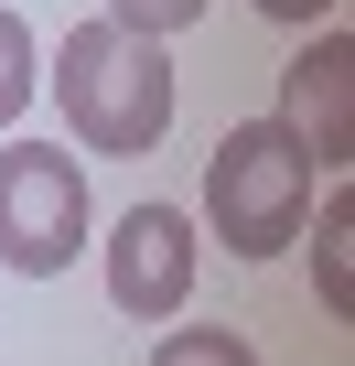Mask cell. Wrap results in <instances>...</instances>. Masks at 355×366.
Here are the masks:
<instances>
[{"label": "cell", "instance_id": "cell-1", "mask_svg": "<svg viewBox=\"0 0 355 366\" xmlns=\"http://www.w3.org/2000/svg\"><path fill=\"white\" fill-rule=\"evenodd\" d=\"M172 97H184V76H172L161 33H129V22L97 11V22H76V33L54 44V108H65V129H76L86 151H108V162L161 151Z\"/></svg>", "mask_w": 355, "mask_h": 366}, {"label": "cell", "instance_id": "cell-2", "mask_svg": "<svg viewBox=\"0 0 355 366\" xmlns=\"http://www.w3.org/2000/svg\"><path fill=\"white\" fill-rule=\"evenodd\" d=\"M312 216V162L280 119H237L205 151V227L226 237V259H291Z\"/></svg>", "mask_w": 355, "mask_h": 366}, {"label": "cell", "instance_id": "cell-5", "mask_svg": "<svg viewBox=\"0 0 355 366\" xmlns=\"http://www.w3.org/2000/svg\"><path fill=\"white\" fill-rule=\"evenodd\" d=\"M312 172H344L355 162V33H312L291 65H280V108H269Z\"/></svg>", "mask_w": 355, "mask_h": 366}, {"label": "cell", "instance_id": "cell-4", "mask_svg": "<svg viewBox=\"0 0 355 366\" xmlns=\"http://www.w3.org/2000/svg\"><path fill=\"white\" fill-rule=\"evenodd\" d=\"M194 269H205V248H194V216L184 205H129L108 227V302L129 323H172L194 302Z\"/></svg>", "mask_w": 355, "mask_h": 366}, {"label": "cell", "instance_id": "cell-8", "mask_svg": "<svg viewBox=\"0 0 355 366\" xmlns=\"http://www.w3.org/2000/svg\"><path fill=\"white\" fill-rule=\"evenodd\" d=\"M33 86H44V65H33V33H22V11H11V0H0V129H22Z\"/></svg>", "mask_w": 355, "mask_h": 366}, {"label": "cell", "instance_id": "cell-3", "mask_svg": "<svg viewBox=\"0 0 355 366\" xmlns=\"http://www.w3.org/2000/svg\"><path fill=\"white\" fill-rule=\"evenodd\" d=\"M97 205H86V162L54 140H0V259L22 280H54L86 248Z\"/></svg>", "mask_w": 355, "mask_h": 366}, {"label": "cell", "instance_id": "cell-9", "mask_svg": "<svg viewBox=\"0 0 355 366\" xmlns=\"http://www.w3.org/2000/svg\"><path fill=\"white\" fill-rule=\"evenodd\" d=\"M108 22H129V33H184V22H205V0H108Z\"/></svg>", "mask_w": 355, "mask_h": 366}, {"label": "cell", "instance_id": "cell-6", "mask_svg": "<svg viewBox=\"0 0 355 366\" xmlns=\"http://www.w3.org/2000/svg\"><path fill=\"white\" fill-rule=\"evenodd\" d=\"M301 227H312V291H323V312L355 323V183H334Z\"/></svg>", "mask_w": 355, "mask_h": 366}, {"label": "cell", "instance_id": "cell-7", "mask_svg": "<svg viewBox=\"0 0 355 366\" xmlns=\"http://www.w3.org/2000/svg\"><path fill=\"white\" fill-rule=\"evenodd\" d=\"M151 366H259V345H248L237 323H184V334L151 345Z\"/></svg>", "mask_w": 355, "mask_h": 366}, {"label": "cell", "instance_id": "cell-10", "mask_svg": "<svg viewBox=\"0 0 355 366\" xmlns=\"http://www.w3.org/2000/svg\"><path fill=\"white\" fill-rule=\"evenodd\" d=\"M248 11H269V22H334V0H248Z\"/></svg>", "mask_w": 355, "mask_h": 366}]
</instances>
